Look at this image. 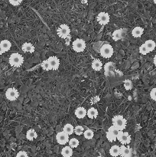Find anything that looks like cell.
I'll use <instances>...</instances> for the list:
<instances>
[{
    "label": "cell",
    "instance_id": "obj_15",
    "mask_svg": "<svg viewBox=\"0 0 156 157\" xmlns=\"http://www.w3.org/2000/svg\"><path fill=\"white\" fill-rule=\"evenodd\" d=\"M143 33H144V29L139 26L135 27L132 31V35L134 38H140L141 36L143 35Z\"/></svg>",
    "mask_w": 156,
    "mask_h": 157
},
{
    "label": "cell",
    "instance_id": "obj_10",
    "mask_svg": "<svg viewBox=\"0 0 156 157\" xmlns=\"http://www.w3.org/2000/svg\"><path fill=\"white\" fill-rule=\"evenodd\" d=\"M56 140L60 145H65L69 142V135H67L64 131L59 132L56 135Z\"/></svg>",
    "mask_w": 156,
    "mask_h": 157
},
{
    "label": "cell",
    "instance_id": "obj_2",
    "mask_svg": "<svg viewBox=\"0 0 156 157\" xmlns=\"http://www.w3.org/2000/svg\"><path fill=\"white\" fill-rule=\"evenodd\" d=\"M9 64L12 67H16L18 68L20 66H22L24 63V58L22 54L18 53H13L10 55L9 57Z\"/></svg>",
    "mask_w": 156,
    "mask_h": 157
},
{
    "label": "cell",
    "instance_id": "obj_3",
    "mask_svg": "<svg viewBox=\"0 0 156 157\" xmlns=\"http://www.w3.org/2000/svg\"><path fill=\"white\" fill-rule=\"evenodd\" d=\"M114 50L113 46L109 44H104L100 48V54L104 58H111L113 54Z\"/></svg>",
    "mask_w": 156,
    "mask_h": 157
},
{
    "label": "cell",
    "instance_id": "obj_27",
    "mask_svg": "<svg viewBox=\"0 0 156 157\" xmlns=\"http://www.w3.org/2000/svg\"><path fill=\"white\" fill-rule=\"evenodd\" d=\"M83 132H84V129H83V127L82 126L79 125L77 126L76 127H74V133H75V134H77V136L82 135L83 133Z\"/></svg>",
    "mask_w": 156,
    "mask_h": 157
},
{
    "label": "cell",
    "instance_id": "obj_5",
    "mask_svg": "<svg viewBox=\"0 0 156 157\" xmlns=\"http://www.w3.org/2000/svg\"><path fill=\"white\" fill-rule=\"evenodd\" d=\"M57 32L60 38L65 39V38H67L70 35L71 28H70V27L67 25L62 24L59 26V28H57Z\"/></svg>",
    "mask_w": 156,
    "mask_h": 157
},
{
    "label": "cell",
    "instance_id": "obj_31",
    "mask_svg": "<svg viewBox=\"0 0 156 157\" xmlns=\"http://www.w3.org/2000/svg\"><path fill=\"white\" fill-rule=\"evenodd\" d=\"M8 2L12 6H18L22 2V0H8Z\"/></svg>",
    "mask_w": 156,
    "mask_h": 157
},
{
    "label": "cell",
    "instance_id": "obj_35",
    "mask_svg": "<svg viewBox=\"0 0 156 157\" xmlns=\"http://www.w3.org/2000/svg\"><path fill=\"white\" fill-rule=\"evenodd\" d=\"M154 64H155V65L156 66V54L155 55V57H154Z\"/></svg>",
    "mask_w": 156,
    "mask_h": 157
},
{
    "label": "cell",
    "instance_id": "obj_4",
    "mask_svg": "<svg viewBox=\"0 0 156 157\" xmlns=\"http://www.w3.org/2000/svg\"><path fill=\"white\" fill-rule=\"evenodd\" d=\"M86 42L82 38H77L72 43V48L76 52H83L86 48Z\"/></svg>",
    "mask_w": 156,
    "mask_h": 157
},
{
    "label": "cell",
    "instance_id": "obj_7",
    "mask_svg": "<svg viewBox=\"0 0 156 157\" xmlns=\"http://www.w3.org/2000/svg\"><path fill=\"white\" fill-rule=\"evenodd\" d=\"M19 93L18 90L14 88H10L7 89L6 91V98L10 100V101H14L18 99Z\"/></svg>",
    "mask_w": 156,
    "mask_h": 157
},
{
    "label": "cell",
    "instance_id": "obj_23",
    "mask_svg": "<svg viewBox=\"0 0 156 157\" xmlns=\"http://www.w3.org/2000/svg\"><path fill=\"white\" fill-rule=\"evenodd\" d=\"M0 45H1V46H2V48L4 49V51L6 52H8L10 48H11V47H12V43H11V42L6 39L2 40V42H0Z\"/></svg>",
    "mask_w": 156,
    "mask_h": 157
},
{
    "label": "cell",
    "instance_id": "obj_29",
    "mask_svg": "<svg viewBox=\"0 0 156 157\" xmlns=\"http://www.w3.org/2000/svg\"><path fill=\"white\" fill-rule=\"evenodd\" d=\"M42 68H43L44 71H50V70H52L51 68V66L49 64V62L47 60H44L43 62L42 63Z\"/></svg>",
    "mask_w": 156,
    "mask_h": 157
},
{
    "label": "cell",
    "instance_id": "obj_17",
    "mask_svg": "<svg viewBox=\"0 0 156 157\" xmlns=\"http://www.w3.org/2000/svg\"><path fill=\"white\" fill-rule=\"evenodd\" d=\"M109 154L113 157H117L118 156H120V146L117 145L113 146L109 149Z\"/></svg>",
    "mask_w": 156,
    "mask_h": 157
},
{
    "label": "cell",
    "instance_id": "obj_37",
    "mask_svg": "<svg viewBox=\"0 0 156 157\" xmlns=\"http://www.w3.org/2000/svg\"><path fill=\"white\" fill-rule=\"evenodd\" d=\"M97 157H102V156H97Z\"/></svg>",
    "mask_w": 156,
    "mask_h": 157
},
{
    "label": "cell",
    "instance_id": "obj_19",
    "mask_svg": "<svg viewBox=\"0 0 156 157\" xmlns=\"http://www.w3.org/2000/svg\"><path fill=\"white\" fill-rule=\"evenodd\" d=\"M37 136H38L37 133H36L35 130L33 129H28L27 133H26V138H27V139L30 140V141H32V140H34L35 139H36Z\"/></svg>",
    "mask_w": 156,
    "mask_h": 157
},
{
    "label": "cell",
    "instance_id": "obj_30",
    "mask_svg": "<svg viewBox=\"0 0 156 157\" xmlns=\"http://www.w3.org/2000/svg\"><path fill=\"white\" fill-rule=\"evenodd\" d=\"M124 87L126 88V90L128 91V90H131L133 88V83L130 80H126L124 81Z\"/></svg>",
    "mask_w": 156,
    "mask_h": 157
},
{
    "label": "cell",
    "instance_id": "obj_9",
    "mask_svg": "<svg viewBox=\"0 0 156 157\" xmlns=\"http://www.w3.org/2000/svg\"><path fill=\"white\" fill-rule=\"evenodd\" d=\"M109 20H110V17H109V15L107 12H100L97 16V21L101 25H107L109 22Z\"/></svg>",
    "mask_w": 156,
    "mask_h": 157
},
{
    "label": "cell",
    "instance_id": "obj_16",
    "mask_svg": "<svg viewBox=\"0 0 156 157\" xmlns=\"http://www.w3.org/2000/svg\"><path fill=\"white\" fill-rule=\"evenodd\" d=\"M120 156L122 157H130L131 156V149L128 146L123 145L120 147Z\"/></svg>",
    "mask_w": 156,
    "mask_h": 157
},
{
    "label": "cell",
    "instance_id": "obj_1",
    "mask_svg": "<svg viewBox=\"0 0 156 157\" xmlns=\"http://www.w3.org/2000/svg\"><path fill=\"white\" fill-rule=\"evenodd\" d=\"M112 122H113V126H114L119 131H123V129L126 127V120L122 115L115 116L112 120Z\"/></svg>",
    "mask_w": 156,
    "mask_h": 157
},
{
    "label": "cell",
    "instance_id": "obj_28",
    "mask_svg": "<svg viewBox=\"0 0 156 157\" xmlns=\"http://www.w3.org/2000/svg\"><path fill=\"white\" fill-rule=\"evenodd\" d=\"M139 52H140L142 54H143V55H145V54L150 53V52H148V50L147 49L146 46L145 45V44H142V45L139 47Z\"/></svg>",
    "mask_w": 156,
    "mask_h": 157
},
{
    "label": "cell",
    "instance_id": "obj_14",
    "mask_svg": "<svg viewBox=\"0 0 156 157\" xmlns=\"http://www.w3.org/2000/svg\"><path fill=\"white\" fill-rule=\"evenodd\" d=\"M91 67L96 71H100L103 68V63L100 59H94L92 62Z\"/></svg>",
    "mask_w": 156,
    "mask_h": 157
},
{
    "label": "cell",
    "instance_id": "obj_6",
    "mask_svg": "<svg viewBox=\"0 0 156 157\" xmlns=\"http://www.w3.org/2000/svg\"><path fill=\"white\" fill-rule=\"evenodd\" d=\"M117 139L123 145H127L129 144L131 142V136L127 132L119 131L117 135Z\"/></svg>",
    "mask_w": 156,
    "mask_h": 157
},
{
    "label": "cell",
    "instance_id": "obj_13",
    "mask_svg": "<svg viewBox=\"0 0 156 157\" xmlns=\"http://www.w3.org/2000/svg\"><path fill=\"white\" fill-rule=\"evenodd\" d=\"M87 111L86 109L83 107H80L77 108L75 110V115L78 119H83L87 115Z\"/></svg>",
    "mask_w": 156,
    "mask_h": 157
},
{
    "label": "cell",
    "instance_id": "obj_12",
    "mask_svg": "<svg viewBox=\"0 0 156 157\" xmlns=\"http://www.w3.org/2000/svg\"><path fill=\"white\" fill-rule=\"evenodd\" d=\"M22 51H23L25 53H33L35 50V46L30 43V42H25L22 46Z\"/></svg>",
    "mask_w": 156,
    "mask_h": 157
},
{
    "label": "cell",
    "instance_id": "obj_21",
    "mask_svg": "<svg viewBox=\"0 0 156 157\" xmlns=\"http://www.w3.org/2000/svg\"><path fill=\"white\" fill-rule=\"evenodd\" d=\"M63 131L65 133H67V135H72L74 133V127H73L72 124L71 123H67L66 125H64L63 128Z\"/></svg>",
    "mask_w": 156,
    "mask_h": 157
},
{
    "label": "cell",
    "instance_id": "obj_22",
    "mask_svg": "<svg viewBox=\"0 0 156 157\" xmlns=\"http://www.w3.org/2000/svg\"><path fill=\"white\" fill-rule=\"evenodd\" d=\"M87 115L88 116V117L90 118V119H95V118H97V116H98V110L94 107L90 108V109L88 110V111H87Z\"/></svg>",
    "mask_w": 156,
    "mask_h": 157
},
{
    "label": "cell",
    "instance_id": "obj_24",
    "mask_svg": "<svg viewBox=\"0 0 156 157\" xmlns=\"http://www.w3.org/2000/svg\"><path fill=\"white\" fill-rule=\"evenodd\" d=\"M113 39L114 41H119L123 37V30L122 29H117L115 32H113V35H112Z\"/></svg>",
    "mask_w": 156,
    "mask_h": 157
},
{
    "label": "cell",
    "instance_id": "obj_34",
    "mask_svg": "<svg viewBox=\"0 0 156 157\" xmlns=\"http://www.w3.org/2000/svg\"><path fill=\"white\" fill-rule=\"evenodd\" d=\"M5 52H5L4 49L2 48V47L1 46V45H0V55H2V54H4Z\"/></svg>",
    "mask_w": 156,
    "mask_h": 157
},
{
    "label": "cell",
    "instance_id": "obj_32",
    "mask_svg": "<svg viewBox=\"0 0 156 157\" xmlns=\"http://www.w3.org/2000/svg\"><path fill=\"white\" fill-rule=\"evenodd\" d=\"M150 97L153 100L156 101V88H152L150 92Z\"/></svg>",
    "mask_w": 156,
    "mask_h": 157
},
{
    "label": "cell",
    "instance_id": "obj_20",
    "mask_svg": "<svg viewBox=\"0 0 156 157\" xmlns=\"http://www.w3.org/2000/svg\"><path fill=\"white\" fill-rule=\"evenodd\" d=\"M145 45L146 46L147 49L148 50V52H152L155 50L156 47V43L153 41V40H147L146 42L144 43Z\"/></svg>",
    "mask_w": 156,
    "mask_h": 157
},
{
    "label": "cell",
    "instance_id": "obj_25",
    "mask_svg": "<svg viewBox=\"0 0 156 157\" xmlns=\"http://www.w3.org/2000/svg\"><path fill=\"white\" fill-rule=\"evenodd\" d=\"M69 146L71 147L72 149L73 148H77L78 146H79V140L76 138H72V139H69Z\"/></svg>",
    "mask_w": 156,
    "mask_h": 157
},
{
    "label": "cell",
    "instance_id": "obj_33",
    "mask_svg": "<svg viewBox=\"0 0 156 157\" xmlns=\"http://www.w3.org/2000/svg\"><path fill=\"white\" fill-rule=\"evenodd\" d=\"M16 157H28V155L25 151H19L17 153Z\"/></svg>",
    "mask_w": 156,
    "mask_h": 157
},
{
    "label": "cell",
    "instance_id": "obj_36",
    "mask_svg": "<svg viewBox=\"0 0 156 157\" xmlns=\"http://www.w3.org/2000/svg\"><path fill=\"white\" fill-rule=\"evenodd\" d=\"M153 2H154V3H155V4L156 5V0H153Z\"/></svg>",
    "mask_w": 156,
    "mask_h": 157
},
{
    "label": "cell",
    "instance_id": "obj_26",
    "mask_svg": "<svg viewBox=\"0 0 156 157\" xmlns=\"http://www.w3.org/2000/svg\"><path fill=\"white\" fill-rule=\"evenodd\" d=\"M83 135H84V137L87 139H93V136H94V133H93L92 129H87L83 132Z\"/></svg>",
    "mask_w": 156,
    "mask_h": 157
},
{
    "label": "cell",
    "instance_id": "obj_11",
    "mask_svg": "<svg viewBox=\"0 0 156 157\" xmlns=\"http://www.w3.org/2000/svg\"><path fill=\"white\" fill-rule=\"evenodd\" d=\"M47 61L49 62V64L51 66V68L53 71H56L60 67V60L56 56H51L47 58Z\"/></svg>",
    "mask_w": 156,
    "mask_h": 157
},
{
    "label": "cell",
    "instance_id": "obj_8",
    "mask_svg": "<svg viewBox=\"0 0 156 157\" xmlns=\"http://www.w3.org/2000/svg\"><path fill=\"white\" fill-rule=\"evenodd\" d=\"M119 130L115 127L114 126H111L108 129V131L107 133V138L109 142H114L117 139V135L119 133Z\"/></svg>",
    "mask_w": 156,
    "mask_h": 157
},
{
    "label": "cell",
    "instance_id": "obj_18",
    "mask_svg": "<svg viewBox=\"0 0 156 157\" xmlns=\"http://www.w3.org/2000/svg\"><path fill=\"white\" fill-rule=\"evenodd\" d=\"M63 157H71L73 155V149L70 146H64L61 150Z\"/></svg>",
    "mask_w": 156,
    "mask_h": 157
}]
</instances>
